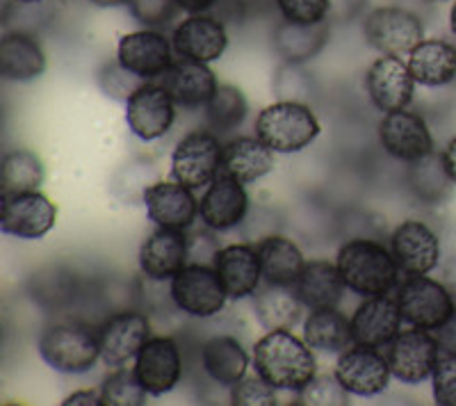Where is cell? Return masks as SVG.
<instances>
[{
    "label": "cell",
    "mask_w": 456,
    "mask_h": 406,
    "mask_svg": "<svg viewBox=\"0 0 456 406\" xmlns=\"http://www.w3.org/2000/svg\"><path fill=\"white\" fill-rule=\"evenodd\" d=\"M441 156H443V162H445L447 174H450V178L454 181V185H456V135L452 137L445 146H443Z\"/></svg>",
    "instance_id": "55"
},
{
    "label": "cell",
    "mask_w": 456,
    "mask_h": 406,
    "mask_svg": "<svg viewBox=\"0 0 456 406\" xmlns=\"http://www.w3.org/2000/svg\"><path fill=\"white\" fill-rule=\"evenodd\" d=\"M37 349L44 363L62 375H85L101 359L99 331L78 320L48 324L37 340Z\"/></svg>",
    "instance_id": "3"
},
{
    "label": "cell",
    "mask_w": 456,
    "mask_h": 406,
    "mask_svg": "<svg viewBox=\"0 0 456 406\" xmlns=\"http://www.w3.org/2000/svg\"><path fill=\"white\" fill-rule=\"evenodd\" d=\"M57 206L39 190L3 192L0 197V231L10 238L42 240L55 229Z\"/></svg>",
    "instance_id": "9"
},
{
    "label": "cell",
    "mask_w": 456,
    "mask_h": 406,
    "mask_svg": "<svg viewBox=\"0 0 456 406\" xmlns=\"http://www.w3.org/2000/svg\"><path fill=\"white\" fill-rule=\"evenodd\" d=\"M217 231L203 229L190 231L187 233V263H197V265H215V258L219 254V240L215 238Z\"/></svg>",
    "instance_id": "50"
},
{
    "label": "cell",
    "mask_w": 456,
    "mask_h": 406,
    "mask_svg": "<svg viewBox=\"0 0 456 406\" xmlns=\"http://www.w3.org/2000/svg\"><path fill=\"white\" fill-rule=\"evenodd\" d=\"M80 295V286L76 274L69 270L39 272L35 274V286H32V297L42 306L51 311H64L67 306L76 304V297Z\"/></svg>",
    "instance_id": "39"
},
{
    "label": "cell",
    "mask_w": 456,
    "mask_h": 406,
    "mask_svg": "<svg viewBox=\"0 0 456 406\" xmlns=\"http://www.w3.org/2000/svg\"><path fill=\"white\" fill-rule=\"evenodd\" d=\"M199 359H201V368L208 379L215 381L222 388H231L233 384H238L242 377H247V370L251 365V359L242 343L226 334H217L213 338L203 340L201 349H199Z\"/></svg>",
    "instance_id": "29"
},
{
    "label": "cell",
    "mask_w": 456,
    "mask_h": 406,
    "mask_svg": "<svg viewBox=\"0 0 456 406\" xmlns=\"http://www.w3.org/2000/svg\"><path fill=\"white\" fill-rule=\"evenodd\" d=\"M46 167L44 160L30 149H12L3 158V169H0V183L3 192H26V190H39Z\"/></svg>",
    "instance_id": "38"
},
{
    "label": "cell",
    "mask_w": 456,
    "mask_h": 406,
    "mask_svg": "<svg viewBox=\"0 0 456 406\" xmlns=\"http://www.w3.org/2000/svg\"><path fill=\"white\" fill-rule=\"evenodd\" d=\"M304 340L315 352L340 354L354 345L352 322L338 311V306L317 308L304 320Z\"/></svg>",
    "instance_id": "35"
},
{
    "label": "cell",
    "mask_w": 456,
    "mask_h": 406,
    "mask_svg": "<svg viewBox=\"0 0 456 406\" xmlns=\"http://www.w3.org/2000/svg\"><path fill=\"white\" fill-rule=\"evenodd\" d=\"M434 336H436V340H438L441 354H454L456 356V311L452 313V318L447 320L443 327L436 329Z\"/></svg>",
    "instance_id": "52"
},
{
    "label": "cell",
    "mask_w": 456,
    "mask_h": 406,
    "mask_svg": "<svg viewBox=\"0 0 456 406\" xmlns=\"http://www.w3.org/2000/svg\"><path fill=\"white\" fill-rule=\"evenodd\" d=\"M117 60L144 80H158L174 64V44L156 28L128 32L117 44Z\"/></svg>",
    "instance_id": "19"
},
{
    "label": "cell",
    "mask_w": 456,
    "mask_h": 406,
    "mask_svg": "<svg viewBox=\"0 0 456 406\" xmlns=\"http://www.w3.org/2000/svg\"><path fill=\"white\" fill-rule=\"evenodd\" d=\"M450 30L452 35L456 37V0H452V7H450Z\"/></svg>",
    "instance_id": "57"
},
{
    "label": "cell",
    "mask_w": 456,
    "mask_h": 406,
    "mask_svg": "<svg viewBox=\"0 0 456 406\" xmlns=\"http://www.w3.org/2000/svg\"><path fill=\"white\" fill-rule=\"evenodd\" d=\"M128 12L142 28L160 30L176 21L183 10L176 0H130Z\"/></svg>",
    "instance_id": "45"
},
{
    "label": "cell",
    "mask_w": 456,
    "mask_h": 406,
    "mask_svg": "<svg viewBox=\"0 0 456 406\" xmlns=\"http://www.w3.org/2000/svg\"><path fill=\"white\" fill-rule=\"evenodd\" d=\"M224 144L217 133H187L171 153V178L190 190L208 188L222 172Z\"/></svg>",
    "instance_id": "8"
},
{
    "label": "cell",
    "mask_w": 456,
    "mask_h": 406,
    "mask_svg": "<svg viewBox=\"0 0 456 406\" xmlns=\"http://www.w3.org/2000/svg\"><path fill=\"white\" fill-rule=\"evenodd\" d=\"M256 137L274 153H299L320 137L322 126L311 105L276 101L256 117Z\"/></svg>",
    "instance_id": "4"
},
{
    "label": "cell",
    "mask_w": 456,
    "mask_h": 406,
    "mask_svg": "<svg viewBox=\"0 0 456 406\" xmlns=\"http://www.w3.org/2000/svg\"><path fill=\"white\" fill-rule=\"evenodd\" d=\"M281 19L292 23L329 21V0H274Z\"/></svg>",
    "instance_id": "47"
},
{
    "label": "cell",
    "mask_w": 456,
    "mask_h": 406,
    "mask_svg": "<svg viewBox=\"0 0 456 406\" xmlns=\"http://www.w3.org/2000/svg\"><path fill=\"white\" fill-rule=\"evenodd\" d=\"M329 39H331V21L292 23L281 19L272 30V46L283 62H311L327 48Z\"/></svg>",
    "instance_id": "27"
},
{
    "label": "cell",
    "mask_w": 456,
    "mask_h": 406,
    "mask_svg": "<svg viewBox=\"0 0 456 406\" xmlns=\"http://www.w3.org/2000/svg\"><path fill=\"white\" fill-rule=\"evenodd\" d=\"M390 251L404 276H422L441 265L443 242L422 219H406L390 235Z\"/></svg>",
    "instance_id": "12"
},
{
    "label": "cell",
    "mask_w": 456,
    "mask_h": 406,
    "mask_svg": "<svg viewBox=\"0 0 456 406\" xmlns=\"http://www.w3.org/2000/svg\"><path fill=\"white\" fill-rule=\"evenodd\" d=\"M431 388L438 406H456V356L441 354L431 375Z\"/></svg>",
    "instance_id": "49"
},
{
    "label": "cell",
    "mask_w": 456,
    "mask_h": 406,
    "mask_svg": "<svg viewBox=\"0 0 456 406\" xmlns=\"http://www.w3.org/2000/svg\"><path fill=\"white\" fill-rule=\"evenodd\" d=\"M48 67L46 51L35 32L5 30L0 39V76L12 83L42 78Z\"/></svg>",
    "instance_id": "25"
},
{
    "label": "cell",
    "mask_w": 456,
    "mask_h": 406,
    "mask_svg": "<svg viewBox=\"0 0 456 406\" xmlns=\"http://www.w3.org/2000/svg\"><path fill=\"white\" fill-rule=\"evenodd\" d=\"M149 393L140 384L135 368H114L101 386V406H144Z\"/></svg>",
    "instance_id": "41"
},
{
    "label": "cell",
    "mask_w": 456,
    "mask_h": 406,
    "mask_svg": "<svg viewBox=\"0 0 456 406\" xmlns=\"http://www.w3.org/2000/svg\"><path fill=\"white\" fill-rule=\"evenodd\" d=\"M295 290L301 302H304V306L317 311V308L338 306L342 299V292L347 288H345L336 263L311 261L301 272L299 281L295 283Z\"/></svg>",
    "instance_id": "34"
},
{
    "label": "cell",
    "mask_w": 456,
    "mask_h": 406,
    "mask_svg": "<svg viewBox=\"0 0 456 406\" xmlns=\"http://www.w3.org/2000/svg\"><path fill=\"white\" fill-rule=\"evenodd\" d=\"M379 144L390 158L399 162H415L434 153V137L429 126L418 112L395 110L386 112L377 126Z\"/></svg>",
    "instance_id": "14"
},
{
    "label": "cell",
    "mask_w": 456,
    "mask_h": 406,
    "mask_svg": "<svg viewBox=\"0 0 456 406\" xmlns=\"http://www.w3.org/2000/svg\"><path fill=\"white\" fill-rule=\"evenodd\" d=\"M96 83H99L101 92H103L108 99L126 105L130 96L135 94L137 89L144 83H149V80L140 78V76H135L133 71H128L119 60H110V62H105L103 67L99 69V73H96Z\"/></svg>",
    "instance_id": "42"
},
{
    "label": "cell",
    "mask_w": 456,
    "mask_h": 406,
    "mask_svg": "<svg viewBox=\"0 0 456 406\" xmlns=\"http://www.w3.org/2000/svg\"><path fill=\"white\" fill-rule=\"evenodd\" d=\"M16 3H44V0H16Z\"/></svg>",
    "instance_id": "58"
},
{
    "label": "cell",
    "mask_w": 456,
    "mask_h": 406,
    "mask_svg": "<svg viewBox=\"0 0 456 406\" xmlns=\"http://www.w3.org/2000/svg\"><path fill=\"white\" fill-rule=\"evenodd\" d=\"M279 224H281V219L274 210L267 208V206H256V208H249L244 222L240 224V231H242L244 242L258 245L260 240L279 233Z\"/></svg>",
    "instance_id": "48"
},
{
    "label": "cell",
    "mask_w": 456,
    "mask_h": 406,
    "mask_svg": "<svg viewBox=\"0 0 456 406\" xmlns=\"http://www.w3.org/2000/svg\"><path fill=\"white\" fill-rule=\"evenodd\" d=\"M133 368H135L137 379L151 397L167 395L181 384L183 370H185L181 345L171 336L149 338L144 347L140 349Z\"/></svg>",
    "instance_id": "15"
},
{
    "label": "cell",
    "mask_w": 456,
    "mask_h": 406,
    "mask_svg": "<svg viewBox=\"0 0 456 406\" xmlns=\"http://www.w3.org/2000/svg\"><path fill=\"white\" fill-rule=\"evenodd\" d=\"M174 53L183 60L194 62H217L228 48L226 23L213 12L203 14H187L171 32Z\"/></svg>",
    "instance_id": "13"
},
{
    "label": "cell",
    "mask_w": 456,
    "mask_h": 406,
    "mask_svg": "<svg viewBox=\"0 0 456 406\" xmlns=\"http://www.w3.org/2000/svg\"><path fill=\"white\" fill-rule=\"evenodd\" d=\"M51 19L48 12V3H16V0H7L5 10H3V26L5 30H26V32H39L44 23Z\"/></svg>",
    "instance_id": "44"
},
{
    "label": "cell",
    "mask_w": 456,
    "mask_h": 406,
    "mask_svg": "<svg viewBox=\"0 0 456 406\" xmlns=\"http://www.w3.org/2000/svg\"><path fill=\"white\" fill-rule=\"evenodd\" d=\"M64 406H101V391H92V388H85V391H76L71 395L64 397Z\"/></svg>",
    "instance_id": "53"
},
{
    "label": "cell",
    "mask_w": 456,
    "mask_h": 406,
    "mask_svg": "<svg viewBox=\"0 0 456 406\" xmlns=\"http://www.w3.org/2000/svg\"><path fill=\"white\" fill-rule=\"evenodd\" d=\"M363 35L377 53L402 58L425 39V23L406 7H374L363 19Z\"/></svg>",
    "instance_id": "6"
},
{
    "label": "cell",
    "mask_w": 456,
    "mask_h": 406,
    "mask_svg": "<svg viewBox=\"0 0 456 406\" xmlns=\"http://www.w3.org/2000/svg\"><path fill=\"white\" fill-rule=\"evenodd\" d=\"M386 359L395 379L418 386L431 379L436 363L441 359V347L434 331L411 327L409 331H399L397 338L386 347Z\"/></svg>",
    "instance_id": "10"
},
{
    "label": "cell",
    "mask_w": 456,
    "mask_h": 406,
    "mask_svg": "<svg viewBox=\"0 0 456 406\" xmlns=\"http://www.w3.org/2000/svg\"><path fill=\"white\" fill-rule=\"evenodd\" d=\"M187 265V233L156 226L140 247V270L153 281H171Z\"/></svg>",
    "instance_id": "24"
},
{
    "label": "cell",
    "mask_w": 456,
    "mask_h": 406,
    "mask_svg": "<svg viewBox=\"0 0 456 406\" xmlns=\"http://www.w3.org/2000/svg\"><path fill=\"white\" fill-rule=\"evenodd\" d=\"M336 377L347 388L349 395L377 397L388 388L393 372H390L386 354H381L379 349L352 345L340 352Z\"/></svg>",
    "instance_id": "17"
},
{
    "label": "cell",
    "mask_w": 456,
    "mask_h": 406,
    "mask_svg": "<svg viewBox=\"0 0 456 406\" xmlns=\"http://www.w3.org/2000/svg\"><path fill=\"white\" fill-rule=\"evenodd\" d=\"M368 0H329V21L331 23H349L361 16Z\"/></svg>",
    "instance_id": "51"
},
{
    "label": "cell",
    "mask_w": 456,
    "mask_h": 406,
    "mask_svg": "<svg viewBox=\"0 0 456 406\" xmlns=\"http://www.w3.org/2000/svg\"><path fill=\"white\" fill-rule=\"evenodd\" d=\"M304 308L292 286L265 283L254 295V315L265 331H290L304 315Z\"/></svg>",
    "instance_id": "31"
},
{
    "label": "cell",
    "mask_w": 456,
    "mask_h": 406,
    "mask_svg": "<svg viewBox=\"0 0 456 406\" xmlns=\"http://www.w3.org/2000/svg\"><path fill=\"white\" fill-rule=\"evenodd\" d=\"M295 404L306 406H345L349 404L347 388L338 381L336 372L333 375H315L301 391L295 393Z\"/></svg>",
    "instance_id": "43"
},
{
    "label": "cell",
    "mask_w": 456,
    "mask_h": 406,
    "mask_svg": "<svg viewBox=\"0 0 456 406\" xmlns=\"http://www.w3.org/2000/svg\"><path fill=\"white\" fill-rule=\"evenodd\" d=\"M406 188H409L413 199H418L422 206L438 208V206L450 201L456 185L450 178V174H447L443 156L429 153L427 158L409 162V169H406Z\"/></svg>",
    "instance_id": "32"
},
{
    "label": "cell",
    "mask_w": 456,
    "mask_h": 406,
    "mask_svg": "<svg viewBox=\"0 0 456 406\" xmlns=\"http://www.w3.org/2000/svg\"><path fill=\"white\" fill-rule=\"evenodd\" d=\"M349 322H352L354 345L384 349L397 338L404 320L399 313L397 299L390 295H379V297H365Z\"/></svg>",
    "instance_id": "21"
},
{
    "label": "cell",
    "mask_w": 456,
    "mask_h": 406,
    "mask_svg": "<svg viewBox=\"0 0 456 406\" xmlns=\"http://www.w3.org/2000/svg\"><path fill=\"white\" fill-rule=\"evenodd\" d=\"M263 265V281L274 286H292L299 281L301 272L306 267V258L290 238L274 233L260 240L256 245Z\"/></svg>",
    "instance_id": "33"
},
{
    "label": "cell",
    "mask_w": 456,
    "mask_h": 406,
    "mask_svg": "<svg viewBox=\"0 0 456 406\" xmlns=\"http://www.w3.org/2000/svg\"><path fill=\"white\" fill-rule=\"evenodd\" d=\"M158 85L169 92L176 105L185 110L206 108L208 101L213 99L219 83L215 71L208 64L194 62V60H174L169 69L156 80Z\"/></svg>",
    "instance_id": "23"
},
{
    "label": "cell",
    "mask_w": 456,
    "mask_h": 406,
    "mask_svg": "<svg viewBox=\"0 0 456 406\" xmlns=\"http://www.w3.org/2000/svg\"><path fill=\"white\" fill-rule=\"evenodd\" d=\"M345 288L358 297H379L397 290L402 270L393 251L372 238H352L340 247L336 258Z\"/></svg>",
    "instance_id": "2"
},
{
    "label": "cell",
    "mask_w": 456,
    "mask_h": 406,
    "mask_svg": "<svg viewBox=\"0 0 456 406\" xmlns=\"http://www.w3.org/2000/svg\"><path fill=\"white\" fill-rule=\"evenodd\" d=\"M249 208V194L242 183L219 172L199 201V219L203 226L222 233V231L240 229Z\"/></svg>",
    "instance_id": "20"
},
{
    "label": "cell",
    "mask_w": 456,
    "mask_h": 406,
    "mask_svg": "<svg viewBox=\"0 0 456 406\" xmlns=\"http://www.w3.org/2000/svg\"><path fill=\"white\" fill-rule=\"evenodd\" d=\"M228 400L233 406H274L279 404L276 388L260 375L242 377L238 384L228 388Z\"/></svg>",
    "instance_id": "46"
},
{
    "label": "cell",
    "mask_w": 456,
    "mask_h": 406,
    "mask_svg": "<svg viewBox=\"0 0 456 406\" xmlns=\"http://www.w3.org/2000/svg\"><path fill=\"white\" fill-rule=\"evenodd\" d=\"M176 121V101L156 80L144 83L126 103V124L142 142H156L171 131Z\"/></svg>",
    "instance_id": "16"
},
{
    "label": "cell",
    "mask_w": 456,
    "mask_h": 406,
    "mask_svg": "<svg viewBox=\"0 0 456 406\" xmlns=\"http://www.w3.org/2000/svg\"><path fill=\"white\" fill-rule=\"evenodd\" d=\"M276 167L274 151L258 137H233L224 144L222 174L242 185L270 176Z\"/></svg>",
    "instance_id": "28"
},
{
    "label": "cell",
    "mask_w": 456,
    "mask_h": 406,
    "mask_svg": "<svg viewBox=\"0 0 456 406\" xmlns=\"http://www.w3.org/2000/svg\"><path fill=\"white\" fill-rule=\"evenodd\" d=\"M436 3H445V0H436Z\"/></svg>",
    "instance_id": "59"
},
{
    "label": "cell",
    "mask_w": 456,
    "mask_h": 406,
    "mask_svg": "<svg viewBox=\"0 0 456 406\" xmlns=\"http://www.w3.org/2000/svg\"><path fill=\"white\" fill-rule=\"evenodd\" d=\"M397 306L409 327L436 331L452 318L456 311V299L450 288L431 276H406L397 286Z\"/></svg>",
    "instance_id": "5"
},
{
    "label": "cell",
    "mask_w": 456,
    "mask_h": 406,
    "mask_svg": "<svg viewBox=\"0 0 456 406\" xmlns=\"http://www.w3.org/2000/svg\"><path fill=\"white\" fill-rule=\"evenodd\" d=\"M406 64L420 87H447L456 80V46L445 39H422L409 53Z\"/></svg>",
    "instance_id": "30"
},
{
    "label": "cell",
    "mask_w": 456,
    "mask_h": 406,
    "mask_svg": "<svg viewBox=\"0 0 456 406\" xmlns=\"http://www.w3.org/2000/svg\"><path fill=\"white\" fill-rule=\"evenodd\" d=\"M87 3L101 10H112V7H128L130 0H87Z\"/></svg>",
    "instance_id": "56"
},
{
    "label": "cell",
    "mask_w": 456,
    "mask_h": 406,
    "mask_svg": "<svg viewBox=\"0 0 456 406\" xmlns=\"http://www.w3.org/2000/svg\"><path fill=\"white\" fill-rule=\"evenodd\" d=\"M215 270L231 299L254 297L263 283V265L256 245H226L215 258Z\"/></svg>",
    "instance_id": "26"
},
{
    "label": "cell",
    "mask_w": 456,
    "mask_h": 406,
    "mask_svg": "<svg viewBox=\"0 0 456 406\" xmlns=\"http://www.w3.org/2000/svg\"><path fill=\"white\" fill-rule=\"evenodd\" d=\"M185 14H203V12H213L219 0H176Z\"/></svg>",
    "instance_id": "54"
},
{
    "label": "cell",
    "mask_w": 456,
    "mask_h": 406,
    "mask_svg": "<svg viewBox=\"0 0 456 406\" xmlns=\"http://www.w3.org/2000/svg\"><path fill=\"white\" fill-rule=\"evenodd\" d=\"M365 92L370 103L381 112L406 110L413 103L415 78L411 76L409 64L397 55H381L365 71Z\"/></svg>",
    "instance_id": "18"
},
{
    "label": "cell",
    "mask_w": 456,
    "mask_h": 406,
    "mask_svg": "<svg viewBox=\"0 0 456 406\" xmlns=\"http://www.w3.org/2000/svg\"><path fill=\"white\" fill-rule=\"evenodd\" d=\"M146 215L162 229L187 231L192 229L199 217V201L194 190L185 188L178 181H158L151 185L144 197Z\"/></svg>",
    "instance_id": "22"
},
{
    "label": "cell",
    "mask_w": 456,
    "mask_h": 406,
    "mask_svg": "<svg viewBox=\"0 0 456 406\" xmlns=\"http://www.w3.org/2000/svg\"><path fill=\"white\" fill-rule=\"evenodd\" d=\"M160 181V172L151 160L144 158H133L124 162L117 172L110 178V194L121 203H144L146 192L151 185Z\"/></svg>",
    "instance_id": "37"
},
{
    "label": "cell",
    "mask_w": 456,
    "mask_h": 406,
    "mask_svg": "<svg viewBox=\"0 0 456 406\" xmlns=\"http://www.w3.org/2000/svg\"><path fill=\"white\" fill-rule=\"evenodd\" d=\"M315 349L290 331H267L251 349V368L276 391H301L317 375Z\"/></svg>",
    "instance_id": "1"
},
{
    "label": "cell",
    "mask_w": 456,
    "mask_h": 406,
    "mask_svg": "<svg viewBox=\"0 0 456 406\" xmlns=\"http://www.w3.org/2000/svg\"><path fill=\"white\" fill-rule=\"evenodd\" d=\"M272 94L279 101L311 105V101L317 94V83L304 64L281 60L279 67L274 69V76H272Z\"/></svg>",
    "instance_id": "40"
},
{
    "label": "cell",
    "mask_w": 456,
    "mask_h": 406,
    "mask_svg": "<svg viewBox=\"0 0 456 406\" xmlns=\"http://www.w3.org/2000/svg\"><path fill=\"white\" fill-rule=\"evenodd\" d=\"M151 338V320L146 313L137 308H121L114 311L99 327L101 361L108 368H124L135 361L140 349Z\"/></svg>",
    "instance_id": "11"
},
{
    "label": "cell",
    "mask_w": 456,
    "mask_h": 406,
    "mask_svg": "<svg viewBox=\"0 0 456 406\" xmlns=\"http://www.w3.org/2000/svg\"><path fill=\"white\" fill-rule=\"evenodd\" d=\"M206 126L217 135L233 133L244 124L249 115V101L242 94V89L235 85H219L213 99L203 108Z\"/></svg>",
    "instance_id": "36"
},
{
    "label": "cell",
    "mask_w": 456,
    "mask_h": 406,
    "mask_svg": "<svg viewBox=\"0 0 456 406\" xmlns=\"http://www.w3.org/2000/svg\"><path fill=\"white\" fill-rule=\"evenodd\" d=\"M171 299L190 318L210 320L224 311L228 297L226 288L213 265L187 263L169 281Z\"/></svg>",
    "instance_id": "7"
}]
</instances>
